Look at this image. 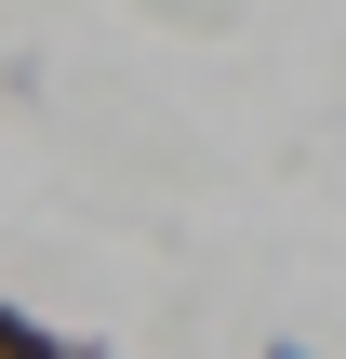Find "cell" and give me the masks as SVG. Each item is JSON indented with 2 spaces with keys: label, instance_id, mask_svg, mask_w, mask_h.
Masks as SVG:
<instances>
[{
  "label": "cell",
  "instance_id": "3",
  "mask_svg": "<svg viewBox=\"0 0 346 359\" xmlns=\"http://www.w3.org/2000/svg\"><path fill=\"white\" fill-rule=\"evenodd\" d=\"M67 359H120V346H67Z\"/></svg>",
  "mask_w": 346,
  "mask_h": 359
},
{
  "label": "cell",
  "instance_id": "2",
  "mask_svg": "<svg viewBox=\"0 0 346 359\" xmlns=\"http://www.w3.org/2000/svg\"><path fill=\"white\" fill-rule=\"evenodd\" d=\"M253 359H320V346H307V333H267V346H253Z\"/></svg>",
  "mask_w": 346,
  "mask_h": 359
},
{
  "label": "cell",
  "instance_id": "1",
  "mask_svg": "<svg viewBox=\"0 0 346 359\" xmlns=\"http://www.w3.org/2000/svg\"><path fill=\"white\" fill-rule=\"evenodd\" d=\"M0 359H67V333H40V320H27V306L0 293Z\"/></svg>",
  "mask_w": 346,
  "mask_h": 359
}]
</instances>
